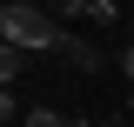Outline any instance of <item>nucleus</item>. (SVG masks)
<instances>
[{"label": "nucleus", "mask_w": 134, "mask_h": 127, "mask_svg": "<svg viewBox=\"0 0 134 127\" xmlns=\"http://www.w3.org/2000/svg\"><path fill=\"white\" fill-rule=\"evenodd\" d=\"M121 74H127V80H134V47H127V54H121Z\"/></svg>", "instance_id": "0eeeda50"}, {"label": "nucleus", "mask_w": 134, "mask_h": 127, "mask_svg": "<svg viewBox=\"0 0 134 127\" xmlns=\"http://www.w3.org/2000/svg\"><path fill=\"white\" fill-rule=\"evenodd\" d=\"M60 54L81 67V74H94V67H100V47H94V40H81V33H60Z\"/></svg>", "instance_id": "f03ea898"}, {"label": "nucleus", "mask_w": 134, "mask_h": 127, "mask_svg": "<svg viewBox=\"0 0 134 127\" xmlns=\"http://www.w3.org/2000/svg\"><path fill=\"white\" fill-rule=\"evenodd\" d=\"M114 127H121V120H114ZM127 127H134V120H127Z\"/></svg>", "instance_id": "1a4fd4ad"}, {"label": "nucleus", "mask_w": 134, "mask_h": 127, "mask_svg": "<svg viewBox=\"0 0 134 127\" xmlns=\"http://www.w3.org/2000/svg\"><path fill=\"white\" fill-rule=\"evenodd\" d=\"M27 127H67V114H54V107H27Z\"/></svg>", "instance_id": "39448f33"}, {"label": "nucleus", "mask_w": 134, "mask_h": 127, "mask_svg": "<svg viewBox=\"0 0 134 127\" xmlns=\"http://www.w3.org/2000/svg\"><path fill=\"white\" fill-rule=\"evenodd\" d=\"M0 7H7V0H0Z\"/></svg>", "instance_id": "9d476101"}, {"label": "nucleus", "mask_w": 134, "mask_h": 127, "mask_svg": "<svg viewBox=\"0 0 134 127\" xmlns=\"http://www.w3.org/2000/svg\"><path fill=\"white\" fill-rule=\"evenodd\" d=\"M127 114H134V100H127Z\"/></svg>", "instance_id": "6e6552de"}, {"label": "nucleus", "mask_w": 134, "mask_h": 127, "mask_svg": "<svg viewBox=\"0 0 134 127\" xmlns=\"http://www.w3.org/2000/svg\"><path fill=\"white\" fill-rule=\"evenodd\" d=\"M14 120V87H0V127Z\"/></svg>", "instance_id": "423d86ee"}, {"label": "nucleus", "mask_w": 134, "mask_h": 127, "mask_svg": "<svg viewBox=\"0 0 134 127\" xmlns=\"http://www.w3.org/2000/svg\"><path fill=\"white\" fill-rule=\"evenodd\" d=\"M81 20H94V27H121V7H114V0H87Z\"/></svg>", "instance_id": "7ed1b4c3"}, {"label": "nucleus", "mask_w": 134, "mask_h": 127, "mask_svg": "<svg viewBox=\"0 0 134 127\" xmlns=\"http://www.w3.org/2000/svg\"><path fill=\"white\" fill-rule=\"evenodd\" d=\"M60 20L47 14V7H34V0H7V7H0V40H7V47H20V54H60Z\"/></svg>", "instance_id": "f257e3e1"}, {"label": "nucleus", "mask_w": 134, "mask_h": 127, "mask_svg": "<svg viewBox=\"0 0 134 127\" xmlns=\"http://www.w3.org/2000/svg\"><path fill=\"white\" fill-rule=\"evenodd\" d=\"M20 60H27V54H20V47H7V40H0V87H14V74H20Z\"/></svg>", "instance_id": "20e7f679"}]
</instances>
